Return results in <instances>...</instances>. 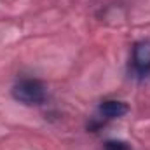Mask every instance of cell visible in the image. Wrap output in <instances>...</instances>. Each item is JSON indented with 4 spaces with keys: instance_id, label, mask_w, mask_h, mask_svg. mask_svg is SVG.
<instances>
[{
    "instance_id": "277c9868",
    "label": "cell",
    "mask_w": 150,
    "mask_h": 150,
    "mask_svg": "<svg viewBox=\"0 0 150 150\" xmlns=\"http://www.w3.org/2000/svg\"><path fill=\"white\" fill-rule=\"evenodd\" d=\"M103 150H131V145L122 140H107L103 143Z\"/></svg>"
},
{
    "instance_id": "3957f363",
    "label": "cell",
    "mask_w": 150,
    "mask_h": 150,
    "mask_svg": "<svg viewBox=\"0 0 150 150\" xmlns=\"http://www.w3.org/2000/svg\"><path fill=\"white\" fill-rule=\"evenodd\" d=\"M129 112V105L120 100H103L98 107V117L101 120H113L120 119Z\"/></svg>"
},
{
    "instance_id": "6da1fadb",
    "label": "cell",
    "mask_w": 150,
    "mask_h": 150,
    "mask_svg": "<svg viewBox=\"0 0 150 150\" xmlns=\"http://www.w3.org/2000/svg\"><path fill=\"white\" fill-rule=\"evenodd\" d=\"M12 98L23 105H42L47 98V89L38 79H21L12 86Z\"/></svg>"
},
{
    "instance_id": "7a4b0ae2",
    "label": "cell",
    "mask_w": 150,
    "mask_h": 150,
    "mask_svg": "<svg viewBox=\"0 0 150 150\" xmlns=\"http://www.w3.org/2000/svg\"><path fill=\"white\" fill-rule=\"evenodd\" d=\"M129 77L140 82L150 77V40L134 42L129 58Z\"/></svg>"
}]
</instances>
